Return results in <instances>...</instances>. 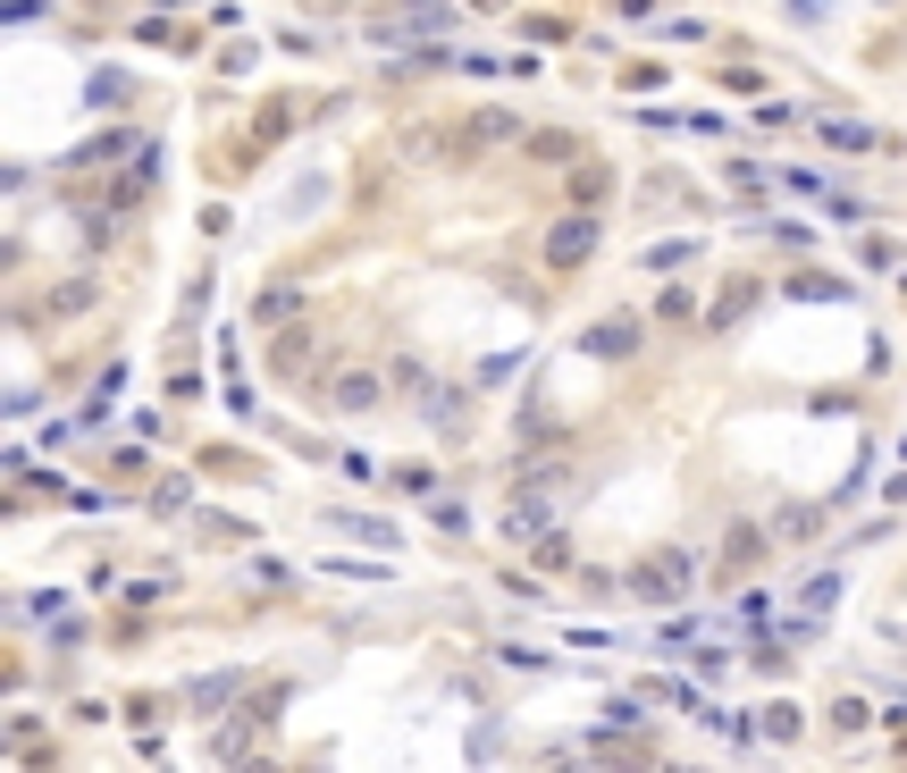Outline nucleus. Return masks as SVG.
Wrapping results in <instances>:
<instances>
[{
  "label": "nucleus",
  "instance_id": "obj_1",
  "mask_svg": "<svg viewBox=\"0 0 907 773\" xmlns=\"http://www.w3.org/2000/svg\"><path fill=\"white\" fill-rule=\"evenodd\" d=\"M689 572H697V563H689V547H656V555H639V572H630L622 588L639 597V606H681V597H689Z\"/></svg>",
  "mask_w": 907,
  "mask_h": 773
},
{
  "label": "nucleus",
  "instance_id": "obj_2",
  "mask_svg": "<svg viewBox=\"0 0 907 773\" xmlns=\"http://www.w3.org/2000/svg\"><path fill=\"white\" fill-rule=\"evenodd\" d=\"M546 530H555V496H546V487H513V505H504V538H513V547H538Z\"/></svg>",
  "mask_w": 907,
  "mask_h": 773
},
{
  "label": "nucleus",
  "instance_id": "obj_3",
  "mask_svg": "<svg viewBox=\"0 0 907 773\" xmlns=\"http://www.w3.org/2000/svg\"><path fill=\"white\" fill-rule=\"evenodd\" d=\"M589 253H596V219L589 211H571V219L546 227V269H580Z\"/></svg>",
  "mask_w": 907,
  "mask_h": 773
},
{
  "label": "nucleus",
  "instance_id": "obj_4",
  "mask_svg": "<svg viewBox=\"0 0 907 773\" xmlns=\"http://www.w3.org/2000/svg\"><path fill=\"white\" fill-rule=\"evenodd\" d=\"M580 354H589V362H622V354H639V320H630V312H622V320H596L589 337H580Z\"/></svg>",
  "mask_w": 907,
  "mask_h": 773
},
{
  "label": "nucleus",
  "instance_id": "obj_5",
  "mask_svg": "<svg viewBox=\"0 0 907 773\" xmlns=\"http://www.w3.org/2000/svg\"><path fill=\"white\" fill-rule=\"evenodd\" d=\"M378 395H387V379H378V370H337V386H328V404H337V413H370Z\"/></svg>",
  "mask_w": 907,
  "mask_h": 773
},
{
  "label": "nucleus",
  "instance_id": "obj_6",
  "mask_svg": "<svg viewBox=\"0 0 907 773\" xmlns=\"http://www.w3.org/2000/svg\"><path fill=\"white\" fill-rule=\"evenodd\" d=\"M488 143H530V135H521V118H513V110H479V118H470V135H463V152H488Z\"/></svg>",
  "mask_w": 907,
  "mask_h": 773
},
{
  "label": "nucleus",
  "instance_id": "obj_7",
  "mask_svg": "<svg viewBox=\"0 0 907 773\" xmlns=\"http://www.w3.org/2000/svg\"><path fill=\"white\" fill-rule=\"evenodd\" d=\"M93 278H60V287L42 294V320H76V312H93Z\"/></svg>",
  "mask_w": 907,
  "mask_h": 773
},
{
  "label": "nucleus",
  "instance_id": "obj_8",
  "mask_svg": "<svg viewBox=\"0 0 907 773\" xmlns=\"http://www.w3.org/2000/svg\"><path fill=\"white\" fill-rule=\"evenodd\" d=\"M564 480H571L564 454H538V446H530V462H513V487H546V496H555Z\"/></svg>",
  "mask_w": 907,
  "mask_h": 773
},
{
  "label": "nucleus",
  "instance_id": "obj_9",
  "mask_svg": "<svg viewBox=\"0 0 907 773\" xmlns=\"http://www.w3.org/2000/svg\"><path fill=\"white\" fill-rule=\"evenodd\" d=\"M261 732H269V714H252V723H227L219 740H211V757H219V765H236V757H261Z\"/></svg>",
  "mask_w": 907,
  "mask_h": 773
},
{
  "label": "nucleus",
  "instance_id": "obj_10",
  "mask_svg": "<svg viewBox=\"0 0 907 773\" xmlns=\"http://www.w3.org/2000/svg\"><path fill=\"white\" fill-rule=\"evenodd\" d=\"M748 303H756V278H722V294L706 303V320L731 328V320H748Z\"/></svg>",
  "mask_w": 907,
  "mask_h": 773
},
{
  "label": "nucleus",
  "instance_id": "obj_11",
  "mask_svg": "<svg viewBox=\"0 0 907 773\" xmlns=\"http://www.w3.org/2000/svg\"><path fill=\"white\" fill-rule=\"evenodd\" d=\"M832 597H841V572H807V580H798V606H790V613L823 622V613H832Z\"/></svg>",
  "mask_w": 907,
  "mask_h": 773
},
{
  "label": "nucleus",
  "instance_id": "obj_12",
  "mask_svg": "<svg viewBox=\"0 0 907 773\" xmlns=\"http://www.w3.org/2000/svg\"><path fill=\"white\" fill-rule=\"evenodd\" d=\"M564 186H571V211H596V202L614 193V177H605V168H580V161H571V177H564Z\"/></svg>",
  "mask_w": 907,
  "mask_h": 773
},
{
  "label": "nucleus",
  "instance_id": "obj_13",
  "mask_svg": "<svg viewBox=\"0 0 907 773\" xmlns=\"http://www.w3.org/2000/svg\"><path fill=\"white\" fill-rule=\"evenodd\" d=\"M756 555H765V530L756 521H731L722 530V563H756Z\"/></svg>",
  "mask_w": 907,
  "mask_h": 773
},
{
  "label": "nucleus",
  "instance_id": "obj_14",
  "mask_svg": "<svg viewBox=\"0 0 907 773\" xmlns=\"http://www.w3.org/2000/svg\"><path fill=\"white\" fill-rule=\"evenodd\" d=\"M294 312H303V294H294V287H269L261 303H252V320H261V328H286Z\"/></svg>",
  "mask_w": 907,
  "mask_h": 773
},
{
  "label": "nucleus",
  "instance_id": "obj_15",
  "mask_svg": "<svg viewBox=\"0 0 907 773\" xmlns=\"http://www.w3.org/2000/svg\"><path fill=\"white\" fill-rule=\"evenodd\" d=\"M395 143H404V161H438V152H445V135L429 127V118H412V127L395 135Z\"/></svg>",
  "mask_w": 907,
  "mask_h": 773
},
{
  "label": "nucleus",
  "instance_id": "obj_16",
  "mask_svg": "<svg viewBox=\"0 0 907 773\" xmlns=\"http://www.w3.org/2000/svg\"><path fill=\"white\" fill-rule=\"evenodd\" d=\"M236 689H244V681H236V673H202V681H193V689H186V698H193V707H227Z\"/></svg>",
  "mask_w": 907,
  "mask_h": 773
},
{
  "label": "nucleus",
  "instance_id": "obj_17",
  "mask_svg": "<svg viewBox=\"0 0 907 773\" xmlns=\"http://www.w3.org/2000/svg\"><path fill=\"white\" fill-rule=\"evenodd\" d=\"M530 161H546V168H571V161H580V143H571V135H530Z\"/></svg>",
  "mask_w": 907,
  "mask_h": 773
},
{
  "label": "nucleus",
  "instance_id": "obj_18",
  "mask_svg": "<svg viewBox=\"0 0 907 773\" xmlns=\"http://www.w3.org/2000/svg\"><path fill=\"white\" fill-rule=\"evenodd\" d=\"M756 732H765V740H798V707H756Z\"/></svg>",
  "mask_w": 907,
  "mask_h": 773
},
{
  "label": "nucleus",
  "instance_id": "obj_19",
  "mask_svg": "<svg viewBox=\"0 0 907 773\" xmlns=\"http://www.w3.org/2000/svg\"><path fill=\"white\" fill-rule=\"evenodd\" d=\"M866 723H874V707H866V698H848V689H841V698H832V732L848 740V732H866Z\"/></svg>",
  "mask_w": 907,
  "mask_h": 773
},
{
  "label": "nucleus",
  "instance_id": "obj_20",
  "mask_svg": "<svg viewBox=\"0 0 907 773\" xmlns=\"http://www.w3.org/2000/svg\"><path fill=\"white\" fill-rule=\"evenodd\" d=\"M656 320H672V328H681V320H706V312H697V303H689L681 287H664V294H656Z\"/></svg>",
  "mask_w": 907,
  "mask_h": 773
},
{
  "label": "nucleus",
  "instance_id": "obj_21",
  "mask_svg": "<svg viewBox=\"0 0 907 773\" xmlns=\"http://www.w3.org/2000/svg\"><path fill=\"white\" fill-rule=\"evenodd\" d=\"M538 563H546V572H571V538H564V530H546V538H538Z\"/></svg>",
  "mask_w": 907,
  "mask_h": 773
},
{
  "label": "nucleus",
  "instance_id": "obj_22",
  "mask_svg": "<svg viewBox=\"0 0 907 773\" xmlns=\"http://www.w3.org/2000/svg\"><path fill=\"white\" fill-rule=\"evenodd\" d=\"M823 143H841V152H866L874 135H866V127H848V118H823Z\"/></svg>",
  "mask_w": 907,
  "mask_h": 773
},
{
  "label": "nucleus",
  "instance_id": "obj_23",
  "mask_svg": "<svg viewBox=\"0 0 907 773\" xmlns=\"http://www.w3.org/2000/svg\"><path fill=\"white\" fill-rule=\"evenodd\" d=\"M152 505H160V514H186V505H193V480H160Z\"/></svg>",
  "mask_w": 907,
  "mask_h": 773
},
{
  "label": "nucleus",
  "instance_id": "obj_24",
  "mask_svg": "<svg viewBox=\"0 0 907 773\" xmlns=\"http://www.w3.org/2000/svg\"><path fill=\"white\" fill-rule=\"evenodd\" d=\"M689 253H697V244H689V236H672V244H647V269H681Z\"/></svg>",
  "mask_w": 907,
  "mask_h": 773
},
{
  "label": "nucleus",
  "instance_id": "obj_25",
  "mask_svg": "<svg viewBox=\"0 0 907 773\" xmlns=\"http://www.w3.org/2000/svg\"><path fill=\"white\" fill-rule=\"evenodd\" d=\"M790 294H798V303H832V294H841V278H790Z\"/></svg>",
  "mask_w": 907,
  "mask_h": 773
},
{
  "label": "nucleus",
  "instance_id": "obj_26",
  "mask_svg": "<svg viewBox=\"0 0 907 773\" xmlns=\"http://www.w3.org/2000/svg\"><path fill=\"white\" fill-rule=\"evenodd\" d=\"M429 521H438V538H463V530H470L463 505H429Z\"/></svg>",
  "mask_w": 907,
  "mask_h": 773
},
{
  "label": "nucleus",
  "instance_id": "obj_27",
  "mask_svg": "<svg viewBox=\"0 0 907 773\" xmlns=\"http://www.w3.org/2000/svg\"><path fill=\"white\" fill-rule=\"evenodd\" d=\"M639 723H647V707H639V698H622V707L605 714V732H639Z\"/></svg>",
  "mask_w": 907,
  "mask_h": 773
},
{
  "label": "nucleus",
  "instance_id": "obj_28",
  "mask_svg": "<svg viewBox=\"0 0 907 773\" xmlns=\"http://www.w3.org/2000/svg\"><path fill=\"white\" fill-rule=\"evenodd\" d=\"M773 530H782V538H815V530H823V514H782Z\"/></svg>",
  "mask_w": 907,
  "mask_h": 773
},
{
  "label": "nucleus",
  "instance_id": "obj_29",
  "mask_svg": "<svg viewBox=\"0 0 907 773\" xmlns=\"http://www.w3.org/2000/svg\"><path fill=\"white\" fill-rule=\"evenodd\" d=\"M412 9H438V0H412Z\"/></svg>",
  "mask_w": 907,
  "mask_h": 773
}]
</instances>
